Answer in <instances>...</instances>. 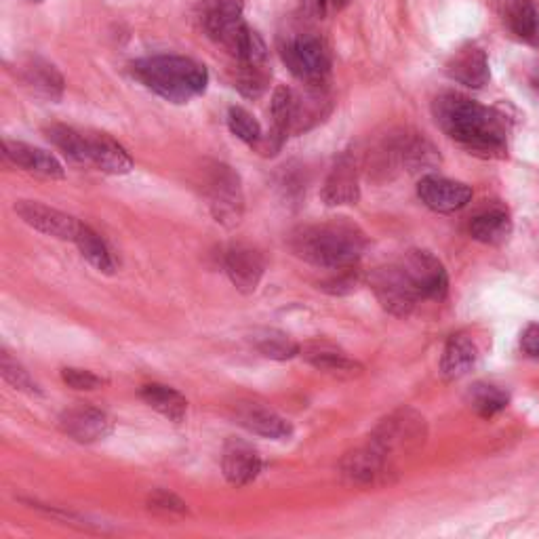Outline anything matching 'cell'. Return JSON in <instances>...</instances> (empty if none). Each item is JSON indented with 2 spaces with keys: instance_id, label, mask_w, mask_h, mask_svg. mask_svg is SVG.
<instances>
[{
  "instance_id": "33",
  "label": "cell",
  "mask_w": 539,
  "mask_h": 539,
  "mask_svg": "<svg viewBox=\"0 0 539 539\" xmlns=\"http://www.w3.org/2000/svg\"><path fill=\"white\" fill-rule=\"evenodd\" d=\"M270 72L266 66H241L236 76V89L249 99L262 97L268 89Z\"/></svg>"
},
{
  "instance_id": "12",
  "label": "cell",
  "mask_w": 539,
  "mask_h": 539,
  "mask_svg": "<svg viewBox=\"0 0 539 539\" xmlns=\"http://www.w3.org/2000/svg\"><path fill=\"white\" fill-rule=\"evenodd\" d=\"M15 211L34 230L43 232L47 236L62 238V241H72L74 243L78 230H81V222H78V219H74L72 215L59 211V209L47 207L43 203L19 201L15 205Z\"/></svg>"
},
{
  "instance_id": "37",
  "label": "cell",
  "mask_w": 539,
  "mask_h": 539,
  "mask_svg": "<svg viewBox=\"0 0 539 539\" xmlns=\"http://www.w3.org/2000/svg\"><path fill=\"white\" fill-rule=\"evenodd\" d=\"M521 348H523V352H525L527 356L539 358V323H533V325H529V327L523 331Z\"/></svg>"
},
{
  "instance_id": "21",
  "label": "cell",
  "mask_w": 539,
  "mask_h": 539,
  "mask_svg": "<svg viewBox=\"0 0 539 539\" xmlns=\"http://www.w3.org/2000/svg\"><path fill=\"white\" fill-rule=\"evenodd\" d=\"M89 135V165L110 175H125L133 169L131 154L106 133Z\"/></svg>"
},
{
  "instance_id": "1",
  "label": "cell",
  "mask_w": 539,
  "mask_h": 539,
  "mask_svg": "<svg viewBox=\"0 0 539 539\" xmlns=\"http://www.w3.org/2000/svg\"><path fill=\"white\" fill-rule=\"evenodd\" d=\"M436 125L453 142L481 156H504L508 150V125L504 114L459 93H443L432 106Z\"/></svg>"
},
{
  "instance_id": "38",
  "label": "cell",
  "mask_w": 539,
  "mask_h": 539,
  "mask_svg": "<svg viewBox=\"0 0 539 539\" xmlns=\"http://www.w3.org/2000/svg\"><path fill=\"white\" fill-rule=\"evenodd\" d=\"M348 5H350V0H329V7L335 11H342Z\"/></svg>"
},
{
  "instance_id": "22",
  "label": "cell",
  "mask_w": 539,
  "mask_h": 539,
  "mask_svg": "<svg viewBox=\"0 0 539 539\" xmlns=\"http://www.w3.org/2000/svg\"><path fill=\"white\" fill-rule=\"evenodd\" d=\"M502 17L518 41L539 47V7L533 0H502Z\"/></svg>"
},
{
  "instance_id": "23",
  "label": "cell",
  "mask_w": 539,
  "mask_h": 539,
  "mask_svg": "<svg viewBox=\"0 0 539 539\" xmlns=\"http://www.w3.org/2000/svg\"><path fill=\"white\" fill-rule=\"evenodd\" d=\"M295 110L297 95L287 87H278L272 95V133L268 142L270 154L281 150L289 133L295 129Z\"/></svg>"
},
{
  "instance_id": "25",
  "label": "cell",
  "mask_w": 539,
  "mask_h": 539,
  "mask_svg": "<svg viewBox=\"0 0 539 539\" xmlns=\"http://www.w3.org/2000/svg\"><path fill=\"white\" fill-rule=\"evenodd\" d=\"M468 230L478 243L499 245L512 234V219L504 207H489L470 219Z\"/></svg>"
},
{
  "instance_id": "35",
  "label": "cell",
  "mask_w": 539,
  "mask_h": 539,
  "mask_svg": "<svg viewBox=\"0 0 539 539\" xmlns=\"http://www.w3.org/2000/svg\"><path fill=\"white\" fill-rule=\"evenodd\" d=\"M62 379H64V384H68L74 390H97L108 384L102 375H97L87 369H76V367L64 369Z\"/></svg>"
},
{
  "instance_id": "16",
  "label": "cell",
  "mask_w": 539,
  "mask_h": 539,
  "mask_svg": "<svg viewBox=\"0 0 539 539\" xmlns=\"http://www.w3.org/2000/svg\"><path fill=\"white\" fill-rule=\"evenodd\" d=\"M3 154L7 161L19 169L28 173L41 175L47 179H64L66 171L64 165L57 158L41 148H34L24 142H13V139H5L3 142Z\"/></svg>"
},
{
  "instance_id": "9",
  "label": "cell",
  "mask_w": 539,
  "mask_h": 539,
  "mask_svg": "<svg viewBox=\"0 0 539 539\" xmlns=\"http://www.w3.org/2000/svg\"><path fill=\"white\" fill-rule=\"evenodd\" d=\"M59 428H62L64 434L74 438L76 443H97L104 441L106 436L112 434L114 422L112 417L89 405H78L59 415Z\"/></svg>"
},
{
  "instance_id": "10",
  "label": "cell",
  "mask_w": 539,
  "mask_h": 539,
  "mask_svg": "<svg viewBox=\"0 0 539 539\" xmlns=\"http://www.w3.org/2000/svg\"><path fill=\"white\" fill-rule=\"evenodd\" d=\"M203 24L213 41L230 51L238 34L247 28L243 19V0H209L203 13Z\"/></svg>"
},
{
  "instance_id": "6",
  "label": "cell",
  "mask_w": 539,
  "mask_h": 539,
  "mask_svg": "<svg viewBox=\"0 0 539 539\" xmlns=\"http://www.w3.org/2000/svg\"><path fill=\"white\" fill-rule=\"evenodd\" d=\"M424 417H419L411 409H401L386 417L382 424L377 426L369 443L382 451L390 462L398 451H407L411 447H417L424 443Z\"/></svg>"
},
{
  "instance_id": "11",
  "label": "cell",
  "mask_w": 539,
  "mask_h": 539,
  "mask_svg": "<svg viewBox=\"0 0 539 539\" xmlns=\"http://www.w3.org/2000/svg\"><path fill=\"white\" fill-rule=\"evenodd\" d=\"M417 196L419 201L436 213H453L464 209L472 201V188L447 177L426 175L417 186Z\"/></svg>"
},
{
  "instance_id": "40",
  "label": "cell",
  "mask_w": 539,
  "mask_h": 539,
  "mask_svg": "<svg viewBox=\"0 0 539 539\" xmlns=\"http://www.w3.org/2000/svg\"><path fill=\"white\" fill-rule=\"evenodd\" d=\"M535 85H537V89H539V68H537V78H535Z\"/></svg>"
},
{
  "instance_id": "2",
  "label": "cell",
  "mask_w": 539,
  "mask_h": 539,
  "mask_svg": "<svg viewBox=\"0 0 539 539\" xmlns=\"http://www.w3.org/2000/svg\"><path fill=\"white\" fill-rule=\"evenodd\" d=\"M289 245L304 262L325 270H350L367 249L361 228L348 222H323L297 228Z\"/></svg>"
},
{
  "instance_id": "3",
  "label": "cell",
  "mask_w": 539,
  "mask_h": 539,
  "mask_svg": "<svg viewBox=\"0 0 539 539\" xmlns=\"http://www.w3.org/2000/svg\"><path fill=\"white\" fill-rule=\"evenodd\" d=\"M131 74L146 89L171 104H188L203 95L209 83L207 68L182 55H152L131 64Z\"/></svg>"
},
{
  "instance_id": "15",
  "label": "cell",
  "mask_w": 539,
  "mask_h": 539,
  "mask_svg": "<svg viewBox=\"0 0 539 539\" xmlns=\"http://www.w3.org/2000/svg\"><path fill=\"white\" fill-rule=\"evenodd\" d=\"M388 470L390 459L371 443L354 449L342 459V474L352 485H375L384 481Z\"/></svg>"
},
{
  "instance_id": "19",
  "label": "cell",
  "mask_w": 539,
  "mask_h": 539,
  "mask_svg": "<svg viewBox=\"0 0 539 539\" xmlns=\"http://www.w3.org/2000/svg\"><path fill=\"white\" fill-rule=\"evenodd\" d=\"M447 76L451 81L464 85L468 89H481L489 83L491 68L489 57L478 47L459 49L447 64Z\"/></svg>"
},
{
  "instance_id": "17",
  "label": "cell",
  "mask_w": 539,
  "mask_h": 539,
  "mask_svg": "<svg viewBox=\"0 0 539 539\" xmlns=\"http://www.w3.org/2000/svg\"><path fill=\"white\" fill-rule=\"evenodd\" d=\"M222 470L226 481L234 487H245L253 483L262 472V457L245 441L230 438L222 455Z\"/></svg>"
},
{
  "instance_id": "39",
  "label": "cell",
  "mask_w": 539,
  "mask_h": 539,
  "mask_svg": "<svg viewBox=\"0 0 539 539\" xmlns=\"http://www.w3.org/2000/svg\"><path fill=\"white\" fill-rule=\"evenodd\" d=\"M314 3H316L318 11H321V13H325L329 9V0H314Z\"/></svg>"
},
{
  "instance_id": "18",
  "label": "cell",
  "mask_w": 539,
  "mask_h": 539,
  "mask_svg": "<svg viewBox=\"0 0 539 539\" xmlns=\"http://www.w3.org/2000/svg\"><path fill=\"white\" fill-rule=\"evenodd\" d=\"M323 201L329 207L339 205H354L361 198V186H358V171L356 163L350 152L342 154V158L335 163L331 175L323 186Z\"/></svg>"
},
{
  "instance_id": "4",
  "label": "cell",
  "mask_w": 539,
  "mask_h": 539,
  "mask_svg": "<svg viewBox=\"0 0 539 539\" xmlns=\"http://www.w3.org/2000/svg\"><path fill=\"white\" fill-rule=\"evenodd\" d=\"M203 194L217 224H222L224 228L241 224L245 213V194L241 177L232 167L224 163H211L205 169Z\"/></svg>"
},
{
  "instance_id": "14",
  "label": "cell",
  "mask_w": 539,
  "mask_h": 539,
  "mask_svg": "<svg viewBox=\"0 0 539 539\" xmlns=\"http://www.w3.org/2000/svg\"><path fill=\"white\" fill-rule=\"evenodd\" d=\"M234 419L238 426H243L247 432L272 438V441H285V438L293 434L291 422H287L283 415H278L274 409L255 401L236 403Z\"/></svg>"
},
{
  "instance_id": "27",
  "label": "cell",
  "mask_w": 539,
  "mask_h": 539,
  "mask_svg": "<svg viewBox=\"0 0 539 539\" xmlns=\"http://www.w3.org/2000/svg\"><path fill=\"white\" fill-rule=\"evenodd\" d=\"M142 396V401L152 407L154 411H158L161 415H165L171 422L179 424L186 419L188 413V401L182 392H177L175 388H169L165 384H148L139 392Z\"/></svg>"
},
{
  "instance_id": "29",
  "label": "cell",
  "mask_w": 539,
  "mask_h": 539,
  "mask_svg": "<svg viewBox=\"0 0 539 539\" xmlns=\"http://www.w3.org/2000/svg\"><path fill=\"white\" fill-rule=\"evenodd\" d=\"M74 243L93 268H97L99 272H106V274H110L114 270V257H112L106 241L91 226L81 224V230H78Z\"/></svg>"
},
{
  "instance_id": "36",
  "label": "cell",
  "mask_w": 539,
  "mask_h": 539,
  "mask_svg": "<svg viewBox=\"0 0 539 539\" xmlns=\"http://www.w3.org/2000/svg\"><path fill=\"white\" fill-rule=\"evenodd\" d=\"M148 504L152 510H163V512H177V514H184L188 508H186V502H182L177 495L169 493V491H154L148 499Z\"/></svg>"
},
{
  "instance_id": "26",
  "label": "cell",
  "mask_w": 539,
  "mask_h": 539,
  "mask_svg": "<svg viewBox=\"0 0 539 539\" xmlns=\"http://www.w3.org/2000/svg\"><path fill=\"white\" fill-rule=\"evenodd\" d=\"M302 354L306 361L321 369L325 373H331V375H344V377H354V375H361L363 373V365L354 361V358H350L346 352L337 350L333 346H327V344H310L306 348H302Z\"/></svg>"
},
{
  "instance_id": "24",
  "label": "cell",
  "mask_w": 539,
  "mask_h": 539,
  "mask_svg": "<svg viewBox=\"0 0 539 539\" xmlns=\"http://www.w3.org/2000/svg\"><path fill=\"white\" fill-rule=\"evenodd\" d=\"M476 358H478L476 346L468 335L464 333L451 335L441 356V373L447 382H455V379H462L472 371V367L476 365Z\"/></svg>"
},
{
  "instance_id": "20",
  "label": "cell",
  "mask_w": 539,
  "mask_h": 539,
  "mask_svg": "<svg viewBox=\"0 0 539 539\" xmlns=\"http://www.w3.org/2000/svg\"><path fill=\"white\" fill-rule=\"evenodd\" d=\"M19 78L24 85L38 97L49 99V102H57L64 95V76L59 70L45 62L41 57H28L26 62L19 66Z\"/></svg>"
},
{
  "instance_id": "32",
  "label": "cell",
  "mask_w": 539,
  "mask_h": 539,
  "mask_svg": "<svg viewBox=\"0 0 539 539\" xmlns=\"http://www.w3.org/2000/svg\"><path fill=\"white\" fill-rule=\"evenodd\" d=\"M228 127L238 139H241V142H245L249 146H255L264 139L262 127H259L257 118L241 106H232L228 110Z\"/></svg>"
},
{
  "instance_id": "31",
  "label": "cell",
  "mask_w": 539,
  "mask_h": 539,
  "mask_svg": "<svg viewBox=\"0 0 539 539\" xmlns=\"http://www.w3.org/2000/svg\"><path fill=\"white\" fill-rule=\"evenodd\" d=\"M470 407L481 417H493L499 411H504L510 403L508 392L493 384H474L470 394Z\"/></svg>"
},
{
  "instance_id": "7",
  "label": "cell",
  "mask_w": 539,
  "mask_h": 539,
  "mask_svg": "<svg viewBox=\"0 0 539 539\" xmlns=\"http://www.w3.org/2000/svg\"><path fill=\"white\" fill-rule=\"evenodd\" d=\"M398 268L407 276L409 285L419 299H443L449 291V276L445 266L430 251H407Z\"/></svg>"
},
{
  "instance_id": "30",
  "label": "cell",
  "mask_w": 539,
  "mask_h": 539,
  "mask_svg": "<svg viewBox=\"0 0 539 539\" xmlns=\"http://www.w3.org/2000/svg\"><path fill=\"white\" fill-rule=\"evenodd\" d=\"M49 142L62 150L70 161L89 165V135L66 125H51L47 129Z\"/></svg>"
},
{
  "instance_id": "28",
  "label": "cell",
  "mask_w": 539,
  "mask_h": 539,
  "mask_svg": "<svg viewBox=\"0 0 539 539\" xmlns=\"http://www.w3.org/2000/svg\"><path fill=\"white\" fill-rule=\"evenodd\" d=\"M251 342L259 354L272 358V361H291L293 356L302 352V348H299V344L293 337H289L287 333L278 329L255 331Z\"/></svg>"
},
{
  "instance_id": "5",
  "label": "cell",
  "mask_w": 539,
  "mask_h": 539,
  "mask_svg": "<svg viewBox=\"0 0 539 539\" xmlns=\"http://www.w3.org/2000/svg\"><path fill=\"white\" fill-rule=\"evenodd\" d=\"M281 55L291 74L308 87L321 89L329 81L331 53L318 36L297 34L287 38V43L281 47Z\"/></svg>"
},
{
  "instance_id": "34",
  "label": "cell",
  "mask_w": 539,
  "mask_h": 539,
  "mask_svg": "<svg viewBox=\"0 0 539 539\" xmlns=\"http://www.w3.org/2000/svg\"><path fill=\"white\" fill-rule=\"evenodd\" d=\"M0 369H3V377L5 382L11 384L15 390H22L26 394H41V388H38V384L32 379V375L19 365L15 358L5 350L3 352V361H0Z\"/></svg>"
},
{
  "instance_id": "8",
  "label": "cell",
  "mask_w": 539,
  "mask_h": 539,
  "mask_svg": "<svg viewBox=\"0 0 539 539\" xmlns=\"http://www.w3.org/2000/svg\"><path fill=\"white\" fill-rule=\"evenodd\" d=\"M371 289L382 308L394 316H409L419 302L417 293L409 285L407 276L398 268V264L377 268L371 274Z\"/></svg>"
},
{
  "instance_id": "13",
  "label": "cell",
  "mask_w": 539,
  "mask_h": 539,
  "mask_svg": "<svg viewBox=\"0 0 539 539\" xmlns=\"http://www.w3.org/2000/svg\"><path fill=\"white\" fill-rule=\"evenodd\" d=\"M224 270L238 291L255 293L266 272V259L249 245H232L224 253Z\"/></svg>"
}]
</instances>
